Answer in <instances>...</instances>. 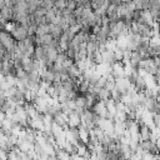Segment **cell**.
<instances>
[{
  "mask_svg": "<svg viewBox=\"0 0 160 160\" xmlns=\"http://www.w3.org/2000/svg\"><path fill=\"white\" fill-rule=\"evenodd\" d=\"M158 58H159V59H160V54H159V55H158Z\"/></svg>",
  "mask_w": 160,
  "mask_h": 160,
  "instance_id": "d6986e66",
  "label": "cell"
},
{
  "mask_svg": "<svg viewBox=\"0 0 160 160\" xmlns=\"http://www.w3.org/2000/svg\"><path fill=\"white\" fill-rule=\"evenodd\" d=\"M155 144H156V148H158V150L160 151V138L156 140V142H155Z\"/></svg>",
  "mask_w": 160,
  "mask_h": 160,
  "instance_id": "ac0fdd59",
  "label": "cell"
},
{
  "mask_svg": "<svg viewBox=\"0 0 160 160\" xmlns=\"http://www.w3.org/2000/svg\"><path fill=\"white\" fill-rule=\"evenodd\" d=\"M81 125V115L76 111H72L69 115V128H79Z\"/></svg>",
  "mask_w": 160,
  "mask_h": 160,
  "instance_id": "5b68a950",
  "label": "cell"
},
{
  "mask_svg": "<svg viewBox=\"0 0 160 160\" xmlns=\"http://www.w3.org/2000/svg\"><path fill=\"white\" fill-rule=\"evenodd\" d=\"M160 46V35H155V36H152L151 39H150V45H149V48H159Z\"/></svg>",
  "mask_w": 160,
  "mask_h": 160,
  "instance_id": "7c38bea8",
  "label": "cell"
},
{
  "mask_svg": "<svg viewBox=\"0 0 160 160\" xmlns=\"http://www.w3.org/2000/svg\"><path fill=\"white\" fill-rule=\"evenodd\" d=\"M132 85L131 80L129 78H122V79H115V88L121 95H125L129 90V88Z\"/></svg>",
  "mask_w": 160,
  "mask_h": 160,
  "instance_id": "6da1fadb",
  "label": "cell"
},
{
  "mask_svg": "<svg viewBox=\"0 0 160 160\" xmlns=\"http://www.w3.org/2000/svg\"><path fill=\"white\" fill-rule=\"evenodd\" d=\"M142 156H144L142 154L134 151V152H132V155H131V158H130V160H142Z\"/></svg>",
  "mask_w": 160,
  "mask_h": 160,
  "instance_id": "2e32d148",
  "label": "cell"
},
{
  "mask_svg": "<svg viewBox=\"0 0 160 160\" xmlns=\"http://www.w3.org/2000/svg\"><path fill=\"white\" fill-rule=\"evenodd\" d=\"M102 55V60L106 64H114L115 62V55H114V51H109V50H105L104 52H101Z\"/></svg>",
  "mask_w": 160,
  "mask_h": 160,
  "instance_id": "9c48e42d",
  "label": "cell"
},
{
  "mask_svg": "<svg viewBox=\"0 0 160 160\" xmlns=\"http://www.w3.org/2000/svg\"><path fill=\"white\" fill-rule=\"evenodd\" d=\"M114 55H115V61H122V59H124V50L116 49L114 51Z\"/></svg>",
  "mask_w": 160,
  "mask_h": 160,
  "instance_id": "9a60e30c",
  "label": "cell"
},
{
  "mask_svg": "<svg viewBox=\"0 0 160 160\" xmlns=\"http://www.w3.org/2000/svg\"><path fill=\"white\" fill-rule=\"evenodd\" d=\"M62 32H64V30L61 29V26L50 24V34L54 36V39H60L61 35H62Z\"/></svg>",
  "mask_w": 160,
  "mask_h": 160,
  "instance_id": "ba28073f",
  "label": "cell"
},
{
  "mask_svg": "<svg viewBox=\"0 0 160 160\" xmlns=\"http://www.w3.org/2000/svg\"><path fill=\"white\" fill-rule=\"evenodd\" d=\"M112 75L115 79H122L125 76V70H124V64L122 61H115L112 64Z\"/></svg>",
  "mask_w": 160,
  "mask_h": 160,
  "instance_id": "277c9868",
  "label": "cell"
},
{
  "mask_svg": "<svg viewBox=\"0 0 160 160\" xmlns=\"http://www.w3.org/2000/svg\"><path fill=\"white\" fill-rule=\"evenodd\" d=\"M92 112H94L95 115L100 116V118L108 119V116H109V111H108V108H106L105 101L99 100V101L95 104V106L92 108Z\"/></svg>",
  "mask_w": 160,
  "mask_h": 160,
  "instance_id": "3957f363",
  "label": "cell"
},
{
  "mask_svg": "<svg viewBox=\"0 0 160 160\" xmlns=\"http://www.w3.org/2000/svg\"><path fill=\"white\" fill-rule=\"evenodd\" d=\"M105 48H106V50H109V51H115V50L118 49L116 39H114V38H109L108 41L105 42Z\"/></svg>",
  "mask_w": 160,
  "mask_h": 160,
  "instance_id": "30bf717a",
  "label": "cell"
},
{
  "mask_svg": "<svg viewBox=\"0 0 160 160\" xmlns=\"http://www.w3.org/2000/svg\"><path fill=\"white\" fill-rule=\"evenodd\" d=\"M94 132H95V136L98 138L99 142H101V141L105 139V136H106V135H105V132H104V131H102L100 128H98V126L94 129Z\"/></svg>",
  "mask_w": 160,
  "mask_h": 160,
  "instance_id": "4fadbf2b",
  "label": "cell"
},
{
  "mask_svg": "<svg viewBox=\"0 0 160 160\" xmlns=\"http://www.w3.org/2000/svg\"><path fill=\"white\" fill-rule=\"evenodd\" d=\"M11 36H12L16 41H24V40L29 36L28 28H25V26H22V25H20V24H18L16 29L11 32Z\"/></svg>",
  "mask_w": 160,
  "mask_h": 160,
  "instance_id": "7a4b0ae2",
  "label": "cell"
},
{
  "mask_svg": "<svg viewBox=\"0 0 160 160\" xmlns=\"http://www.w3.org/2000/svg\"><path fill=\"white\" fill-rule=\"evenodd\" d=\"M154 122L155 126L160 129V114H154Z\"/></svg>",
  "mask_w": 160,
  "mask_h": 160,
  "instance_id": "e0dca14e",
  "label": "cell"
},
{
  "mask_svg": "<svg viewBox=\"0 0 160 160\" xmlns=\"http://www.w3.org/2000/svg\"><path fill=\"white\" fill-rule=\"evenodd\" d=\"M40 39H41V41H42V46H50L51 42H52V40H54V36H52L51 34H46V35L41 36Z\"/></svg>",
  "mask_w": 160,
  "mask_h": 160,
  "instance_id": "8fae6325",
  "label": "cell"
},
{
  "mask_svg": "<svg viewBox=\"0 0 160 160\" xmlns=\"http://www.w3.org/2000/svg\"><path fill=\"white\" fill-rule=\"evenodd\" d=\"M140 136L142 141H149L151 138V129L142 122H140Z\"/></svg>",
  "mask_w": 160,
  "mask_h": 160,
  "instance_id": "52a82bcc",
  "label": "cell"
},
{
  "mask_svg": "<svg viewBox=\"0 0 160 160\" xmlns=\"http://www.w3.org/2000/svg\"><path fill=\"white\" fill-rule=\"evenodd\" d=\"M66 4H68V1L58 0V1H55V9H58V10H65L66 9Z\"/></svg>",
  "mask_w": 160,
  "mask_h": 160,
  "instance_id": "5bb4252c",
  "label": "cell"
},
{
  "mask_svg": "<svg viewBox=\"0 0 160 160\" xmlns=\"http://www.w3.org/2000/svg\"><path fill=\"white\" fill-rule=\"evenodd\" d=\"M145 84H146V89L149 90H154L155 88H158V80H156V76L155 75H151V74H148L145 78Z\"/></svg>",
  "mask_w": 160,
  "mask_h": 160,
  "instance_id": "8992f818",
  "label": "cell"
}]
</instances>
